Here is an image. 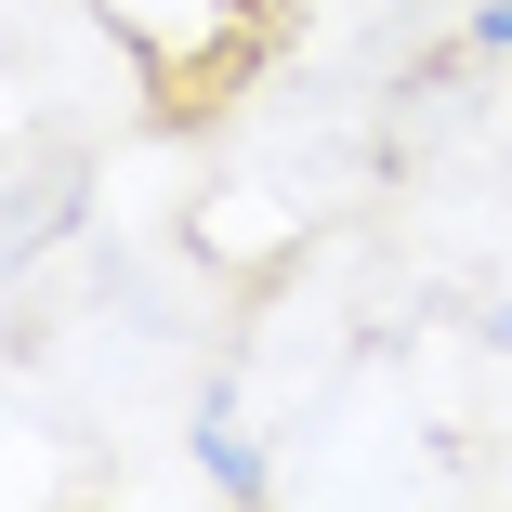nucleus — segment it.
Returning a JSON list of instances; mask_svg holds the SVG:
<instances>
[{
    "label": "nucleus",
    "mask_w": 512,
    "mask_h": 512,
    "mask_svg": "<svg viewBox=\"0 0 512 512\" xmlns=\"http://www.w3.org/2000/svg\"><path fill=\"white\" fill-rule=\"evenodd\" d=\"M486 40H499V53H512V0H486Z\"/></svg>",
    "instance_id": "obj_1"
}]
</instances>
